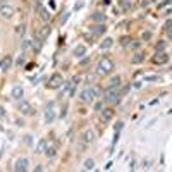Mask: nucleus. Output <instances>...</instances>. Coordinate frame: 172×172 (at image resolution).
<instances>
[{"instance_id":"412c9836","label":"nucleus","mask_w":172,"mask_h":172,"mask_svg":"<svg viewBox=\"0 0 172 172\" xmlns=\"http://www.w3.org/2000/svg\"><path fill=\"white\" fill-rule=\"evenodd\" d=\"M143 60H145V55L143 54H134L131 57V62H133V64H141Z\"/></svg>"},{"instance_id":"5701e85b","label":"nucleus","mask_w":172,"mask_h":172,"mask_svg":"<svg viewBox=\"0 0 172 172\" xmlns=\"http://www.w3.org/2000/svg\"><path fill=\"white\" fill-rule=\"evenodd\" d=\"M48 143L45 141V139H42V141L38 143V148H36V153H45V150H47Z\"/></svg>"},{"instance_id":"c756f323","label":"nucleus","mask_w":172,"mask_h":172,"mask_svg":"<svg viewBox=\"0 0 172 172\" xmlns=\"http://www.w3.org/2000/svg\"><path fill=\"white\" fill-rule=\"evenodd\" d=\"M129 89H131V86H129V84H127V86H124V88H122V89H120V91H119V96H124L126 93L129 91Z\"/></svg>"},{"instance_id":"473e14b6","label":"nucleus","mask_w":172,"mask_h":172,"mask_svg":"<svg viewBox=\"0 0 172 172\" xmlns=\"http://www.w3.org/2000/svg\"><path fill=\"white\" fill-rule=\"evenodd\" d=\"M150 38H152V33H150V31H145V33H143V42H148Z\"/></svg>"},{"instance_id":"39448f33","label":"nucleus","mask_w":172,"mask_h":172,"mask_svg":"<svg viewBox=\"0 0 172 172\" xmlns=\"http://www.w3.org/2000/svg\"><path fill=\"white\" fill-rule=\"evenodd\" d=\"M79 141H81V146H88L91 143L95 141V131L93 129H86L81 133V136H79Z\"/></svg>"},{"instance_id":"423d86ee","label":"nucleus","mask_w":172,"mask_h":172,"mask_svg":"<svg viewBox=\"0 0 172 172\" xmlns=\"http://www.w3.org/2000/svg\"><path fill=\"white\" fill-rule=\"evenodd\" d=\"M95 96H96L95 89L93 88H86V89H83V91L79 93V100L83 102V103H93Z\"/></svg>"},{"instance_id":"9b49d317","label":"nucleus","mask_w":172,"mask_h":172,"mask_svg":"<svg viewBox=\"0 0 172 172\" xmlns=\"http://www.w3.org/2000/svg\"><path fill=\"white\" fill-rule=\"evenodd\" d=\"M36 7H38V12H40V17H42V21H45V23H47V21H50L52 14H50V12H48L43 5H40L38 2H36Z\"/></svg>"},{"instance_id":"0eeeda50","label":"nucleus","mask_w":172,"mask_h":172,"mask_svg":"<svg viewBox=\"0 0 172 172\" xmlns=\"http://www.w3.org/2000/svg\"><path fill=\"white\" fill-rule=\"evenodd\" d=\"M43 120L45 124H52L55 120V110H54V103H48L47 110H45V115H43Z\"/></svg>"},{"instance_id":"393cba45","label":"nucleus","mask_w":172,"mask_h":172,"mask_svg":"<svg viewBox=\"0 0 172 172\" xmlns=\"http://www.w3.org/2000/svg\"><path fill=\"white\" fill-rule=\"evenodd\" d=\"M108 86H120V77L119 76H114L110 81H108Z\"/></svg>"},{"instance_id":"f704fd0d","label":"nucleus","mask_w":172,"mask_h":172,"mask_svg":"<svg viewBox=\"0 0 172 172\" xmlns=\"http://www.w3.org/2000/svg\"><path fill=\"white\" fill-rule=\"evenodd\" d=\"M122 127H124V122H117V124L114 126V129H115V131H120Z\"/></svg>"},{"instance_id":"4c0bfd02","label":"nucleus","mask_w":172,"mask_h":172,"mask_svg":"<svg viewBox=\"0 0 172 172\" xmlns=\"http://www.w3.org/2000/svg\"><path fill=\"white\" fill-rule=\"evenodd\" d=\"M127 47H131V48H138L139 47V42H134V43H129Z\"/></svg>"},{"instance_id":"f03ea898","label":"nucleus","mask_w":172,"mask_h":172,"mask_svg":"<svg viewBox=\"0 0 172 172\" xmlns=\"http://www.w3.org/2000/svg\"><path fill=\"white\" fill-rule=\"evenodd\" d=\"M119 86H107V89H105V102L107 103H117L119 102Z\"/></svg>"},{"instance_id":"9d476101","label":"nucleus","mask_w":172,"mask_h":172,"mask_svg":"<svg viewBox=\"0 0 172 172\" xmlns=\"http://www.w3.org/2000/svg\"><path fill=\"white\" fill-rule=\"evenodd\" d=\"M28 165H30L28 158H19V160L16 162V165H14V170L16 172H24V170H28Z\"/></svg>"},{"instance_id":"7ed1b4c3","label":"nucleus","mask_w":172,"mask_h":172,"mask_svg":"<svg viewBox=\"0 0 172 172\" xmlns=\"http://www.w3.org/2000/svg\"><path fill=\"white\" fill-rule=\"evenodd\" d=\"M64 86V77L60 76L59 72H54L52 76H50V79H48V83H47V88L50 89H59Z\"/></svg>"},{"instance_id":"58836bf2","label":"nucleus","mask_w":172,"mask_h":172,"mask_svg":"<svg viewBox=\"0 0 172 172\" xmlns=\"http://www.w3.org/2000/svg\"><path fill=\"white\" fill-rule=\"evenodd\" d=\"M165 33H167V36H169V40H172V28H170V30H167Z\"/></svg>"},{"instance_id":"a19ab883","label":"nucleus","mask_w":172,"mask_h":172,"mask_svg":"<svg viewBox=\"0 0 172 172\" xmlns=\"http://www.w3.org/2000/svg\"><path fill=\"white\" fill-rule=\"evenodd\" d=\"M170 2H172V0H169V4H170Z\"/></svg>"},{"instance_id":"aec40b11","label":"nucleus","mask_w":172,"mask_h":172,"mask_svg":"<svg viewBox=\"0 0 172 172\" xmlns=\"http://www.w3.org/2000/svg\"><path fill=\"white\" fill-rule=\"evenodd\" d=\"M112 43H114L112 38H105V40H103V42L100 43V48H102V50H107V48L112 47Z\"/></svg>"},{"instance_id":"e433bc0d","label":"nucleus","mask_w":172,"mask_h":172,"mask_svg":"<svg viewBox=\"0 0 172 172\" xmlns=\"http://www.w3.org/2000/svg\"><path fill=\"white\" fill-rule=\"evenodd\" d=\"M146 81H158V76H148Z\"/></svg>"},{"instance_id":"dca6fc26","label":"nucleus","mask_w":172,"mask_h":172,"mask_svg":"<svg viewBox=\"0 0 172 172\" xmlns=\"http://www.w3.org/2000/svg\"><path fill=\"white\" fill-rule=\"evenodd\" d=\"M12 65V59L7 55V57H4V60L0 62V71H9Z\"/></svg>"},{"instance_id":"a878e982","label":"nucleus","mask_w":172,"mask_h":172,"mask_svg":"<svg viewBox=\"0 0 172 172\" xmlns=\"http://www.w3.org/2000/svg\"><path fill=\"white\" fill-rule=\"evenodd\" d=\"M50 35V26H45L42 31H40V38H47Z\"/></svg>"},{"instance_id":"f8f14e48","label":"nucleus","mask_w":172,"mask_h":172,"mask_svg":"<svg viewBox=\"0 0 172 172\" xmlns=\"http://www.w3.org/2000/svg\"><path fill=\"white\" fill-rule=\"evenodd\" d=\"M102 120L103 122H110L114 117V108H102Z\"/></svg>"},{"instance_id":"4468645a","label":"nucleus","mask_w":172,"mask_h":172,"mask_svg":"<svg viewBox=\"0 0 172 172\" xmlns=\"http://www.w3.org/2000/svg\"><path fill=\"white\" fill-rule=\"evenodd\" d=\"M23 95H24V89L21 88V86H14V88H12L11 96L14 98V100H21V98H23Z\"/></svg>"},{"instance_id":"bb28decb","label":"nucleus","mask_w":172,"mask_h":172,"mask_svg":"<svg viewBox=\"0 0 172 172\" xmlns=\"http://www.w3.org/2000/svg\"><path fill=\"white\" fill-rule=\"evenodd\" d=\"M167 47V42H164V40H160V42L157 43V47H155V50H157V52H162V50H164V48Z\"/></svg>"},{"instance_id":"72a5a7b5","label":"nucleus","mask_w":172,"mask_h":172,"mask_svg":"<svg viewBox=\"0 0 172 172\" xmlns=\"http://www.w3.org/2000/svg\"><path fill=\"white\" fill-rule=\"evenodd\" d=\"M102 108H103V103H102V102H96L95 103V110L96 112H102Z\"/></svg>"},{"instance_id":"cd10ccee","label":"nucleus","mask_w":172,"mask_h":172,"mask_svg":"<svg viewBox=\"0 0 172 172\" xmlns=\"http://www.w3.org/2000/svg\"><path fill=\"white\" fill-rule=\"evenodd\" d=\"M24 143H26L28 146H31V145H33V136H30V134H26V136H24Z\"/></svg>"},{"instance_id":"a211bd4d","label":"nucleus","mask_w":172,"mask_h":172,"mask_svg":"<svg viewBox=\"0 0 172 172\" xmlns=\"http://www.w3.org/2000/svg\"><path fill=\"white\" fill-rule=\"evenodd\" d=\"M83 169L84 170H93V169H95V160H93V158H86V160L83 162Z\"/></svg>"},{"instance_id":"6ab92c4d","label":"nucleus","mask_w":172,"mask_h":172,"mask_svg":"<svg viewBox=\"0 0 172 172\" xmlns=\"http://www.w3.org/2000/svg\"><path fill=\"white\" fill-rule=\"evenodd\" d=\"M42 45H43V40L40 36H36L35 40H33V47H35V52H40L42 50Z\"/></svg>"},{"instance_id":"7c9ffc66","label":"nucleus","mask_w":172,"mask_h":172,"mask_svg":"<svg viewBox=\"0 0 172 172\" xmlns=\"http://www.w3.org/2000/svg\"><path fill=\"white\" fill-rule=\"evenodd\" d=\"M117 141H119V131H115V134H114V139H112V150H114V146L117 145Z\"/></svg>"},{"instance_id":"c85d7f7f","label":"nucleus","mask_w":172,"mask_h":172,"mask_svg":"<svg viewBox=\"0 0 172 172\" xmlns=\"http://www.w3.org/2000/svg\"><path fill=\"white\" fill-rule=\"evenodd\" d=\"M120 5H122L124 11H127V9L131 7V4H129V0H120Z\"/></svg>"},{"instance_id":"4be33fe9","label":"nucleus","mask_w":172,"mask_h":172,"mask_svg":"<svg viewBox=\"0 0 172 172\" xmlns=\"http://www.w3.org/2000/svg\"><path fill=\"white\" fill-rule=\"evenodd\" d=\"M45 153H47V157H55V153H57V146L55 145H50V146H47V150H45Z\"/></svg>"},{"instance_id":"2eb2a0df","label":"nucleus","mask_w":172,"mask_h":172,"mask_svg":"<svg viewBox=\"0 0 172 172\" xmlns=\"http://www.w3.org/2000/svg\"><path fill=\"white\" fill-rule=\"evenodd\" d=\"M91 21H95L96 24H103L107 21V16L102 14V12H95V14H91Z\"/></svg>"},{"instance_id":"6e6552de","label":"nucleus","mask_w":172,"mask_h":172,"mask_svg":"<svg viewBox=\"0 0 172 172\" xmlns=\"http://www.w3.org/2000/svg\"><path fill=\"white\" fill-rule=\"evenodd\" d=\"M152 60H153V64H157V65L167 64V62H169V54H165V52H157Z\"/></svg>"},{"instance_id":"ddd939ff","label":"nucleus","mask_w":172,"mask_h":172,"mask_svg":"<svg viewBox=\"0 0 172 172\" xmlns=\"http://www.w3.org/2000/svg\"><path fill=\"white\" fill-rule=\"evenodd\" d=\"M72 55L77 57V59H83L84 55H86V47H84V45H77V47L72 50Z\"/></svg>"},{"instance_id":"1a4fd4ad","label":"nucleus","mask_w":172,"mask_h":172,"mask_svg":"<svg viewBox=\"0 0 172 172\" xmlns=\"http://www.w3.org/2000/svg\"><path fill=\"white\" fill-rule=\"evenodd\" d=\"M17 110L23 114V115H30V114L35 112V110H33V105H31V103H28V102H19Z\"/></svg>"},{"instance_id":"ea45409f","label":"nucleus","mask_w":172,"mask_h":172,"mask_svg":"<svg viewBox=\"0 0 172 172\" xmlns=\"http://www.w3.org/2000/svg\"><path fill=\"white\" fill-rule=\"evenodd\" d=\"M4 114H5V112H4V108L0 107V117H2V115H4Z\"/></svg>"},{"instance_id":"c9c22d12","label":"nucleus","mask_w":172,"mask_h":172,"mask_svg":"<svg viewBox=\"0 0 172 172\" xmlns=\"http://www.w3.org/2000/svg\"><path fill=\"white\" fill-rule=\"evenodd\" d=\"M170 28H172V21H170V19H169V21H167V23H165V26H164V30H170Z\"/></svg>"},{"instance_id":"20e7f679","label":"nucleus","mask_w":172,"mask_h":172,"mask_svg":"<svg viewBox=\"0 0 172 172\" xmlns=\"http://www.w3.org/2000/svg\"><path fill=\"white\" fill-rule=\"evenodd\" d=\"M14 7L7 2V0H0V16L5 19H11L12 16H14Z\"/></svg>"},{"instance_id":"f257e3e1","label":"nucleus","mask_w":172,"mask_h":172,"mask_svg":"<svg viewBox=\"0 0 172 172\" xmlns=\"http://www.w3.org/2000/svg\"><path fill=\"white\" fill-rule=\"evenodd\" d=\"M114 71V62L108 57H102L96 64V74L98 76H107Z\"/></svg>"},{"instance_id":"f3484780","label":"nucleus","mask_w":172,"mask_h":172,"mask_svg":"<svg viewBox=\"0 0 172 172\" xmlns=\"http://www.w3.org/2000/svg\"><path fill=\"white\" fill-rule=\"evenodd\" d=\"M107 31V28L103 26V24H95V26H91V33L93 35H103Z\"/></svg>"},{"instance_id":"2f4dec72","label":"nucleus","mask_w":172,"mask_h":172,"mask_svg":"<svg viewBox=\"0 0 172 172\" xmlns=\"http://www.w3.org/2000/svg\"><path fill=\"white\" fill-rule=\"evenodd\" d=\"M69 16H71V12H69V11H65V12H64V16H62V19H60V23L64 24L65 21H67V19H69Z\"/></svg>"},{"instance_id":"b1692460","label":"nucleus","mask_w":172,"mask_h":172,"mask_svg":"<svg viewBox=\"0 0 172 172\" xmlns=\"http://www.w3.org/2000/svg\"><path fill=\"white\" fill-rule=\"evenodd\" d=\"M24 33H26V24L24 23H21L19 26H16V35L17 36H23Z\"/></svg>"}]
</instances>
